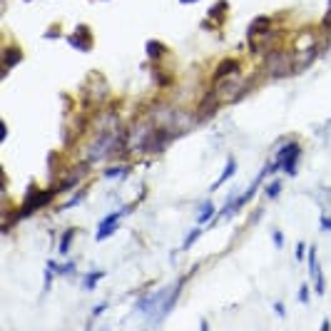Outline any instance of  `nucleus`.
<instances>
[{"label":"nucleus","instance_id":"obj_1","mask_svg":"<svg viewBox=\"0 0 331 331\" xmlns=\"http://www.w3.org/2000/svg\"><path fill=\"white\" fill-rule=\"evenodd\" d=\"M301 154V147L296 142H286L282 150L276 152V160H274V169H284L286 174H296V160Z\"/></svg>","mask_w":331,"mask_h":331},{"label":"nucleus","instance_id":"obj_2","mask_svg":"<svg viewBox=\"0 0 331 331\" xmlns=\"http://www.w3.org/2000/svg\"><path fill=\"white\" fill-rule=\"evenodd\" d=\"M127 209H130V207H122L120 212H112L110 217H105V219L97 224V234H95V239H97V241H100V239H107V237L115 232V226H117L120 217H122V214H127Z\"/></svg>","mask_w":331,"mask_h":331},{"label":"nucleus","instance_id":"obj_3","mask_svg":"<svg viewBox=\"0 0 331 331\" xmlns=\"http://www.w3.org/2000/svg\"><path fill=\"white\" fill-rule=\"evenodd\" d=\"M234 73H239V60L229 58V60H222V62L217 65L214 77H217V80H224V77H229V75H234Z\"/></svg>","mask_w":331,"mask_h":331},{"label":"nucleus","instance_id":"obj_4","mask_svg":"<svg viewBox=\"0 0 331 331\" xmlns=\"http://www.w3.org/2000/svg\"><path fill=\"white\" fill-rule=\"evenodd\" d=\"M234 169H237V162H234L232 157H229V160H226V167H224V172L219 174V180H217V182L212 184V189H217L219 184H224V182H226V180H229L232 174H234Z\"/></svg>","mask_w":331,"mask_h":331},{"label":"nucleus","instance_id":"obj_5","mask_svg":"<svg viewBox=\"0 0 331 331\" xmlns=\"http://www.w3.org/2000/svg\"><path fill=\"white\" fill-rule=\"evenodd\" d=\"M20 60H23V52L17 50V47H8L5 50V70H10L13 65H17Z\"/></svg>","mask_w":331,"mask_h":331},{"label":"nucleus","instance_id":"obj_6","mask_svg":"<svg viewBox=\"0 0 331 331\" xmlns=\"http://www.w3.org/2000/svg\"><path fill=\"white\" fill-rule=\"evenodd\" d=\"M147 52H150V58L157 60V58H162L165 55V45L162 43H157V40H150L147 43Z\"/></svg>","mask_w":331,"mask_h":331},{"label":"nucleus","instance_id":"obj_7","mask_svg":"<svg viewBox=\"0 0 331 331\" xmlns=\"http://www.w3.org/2000/svg\"><path fill=\"white\" fill-rule=\"evenodd\" d=\"M212 214H214V204L212 202H207L204 207H202V214H199V224H204V222H209V219H212Z\"/></svg>","mask_w":331,"mask_h":331},{"label":"nucleus","instance_id":"obj_8","mask_svg":"<svg viewBox=\"0 0 331 331\" xmlns=\"http://www.w3.org/2000/svg\"><path fill=\"white\" fill-rule=\"evenodd\" d=\"M102 276H105V271H92L90 276H87V279H85V289H87V291H92V289H95V284L100 282V279H102Z\"/></svg>","mask_w":331,"mask_h":331},{"label":"nucleus","instance_id":"obj_9","mask_svg":"<svg viewBox=\"0 0 331 331\" xmlns=\"http://www.w3.org/2000/svg\"><path fill=\"white\" fill-rule=\"evenodd\" d=\"M73 237H75V229H67V232L62 234V241H60V254H67V249H70V241H73Z\"/></svg>","mask_w":331,"mask_h":331},{"label":"nucleus","instance_id":"obj_10","mask_svg":"<svg viewBox=\"0 0 331 331\" xmlns=\"http://www.w3.org/2000/svg\"><path fill=\"white\" fill-rule=\"evenodd\" d=\"M125 172H127L125 167H110L107 172H105V177H110V180L112 177H125Z\"/></svg>","mask_w":331,"mask_h":331},{"label":"nucleus","instance_id":"obj_11","mask_svg":"<svg viewBox=\"0 0 331 331\" xmlns=\"http://www.w3.org/2000/svg\"><path fill=\"white\" fill-rule=\"evenodd\" d=\"M279 192H282V182H271V184L267 187V197H269V199H274V197L279 195Z\"/></svg>","mask_w":331,"mask_h":331},{"label":"nucleus","instance_id":"obj_12","mask_svg":"<svg viewBox=\"0 0 331 331\" xmlns=\"http://www.w3.org/2000/svg\"><path fill=\"white\" fill-rule=\"evenodd\" d=\"M314 284H316V294L321 296V294H324V274H321V271L314 276Z\"/></svg>","mask_w":331,"mask_h":331},{"label":"nucleus","instance_id":"obj_13","mask_svg":"<svg viewBox=\"0 0 331 331\" xmlns=\"http://www.w3.org/2000/svg\"><path fill=\"white\" fill-rule=\"evenodd\" d=\"M202 234V229H199V226H197V229H192V234L187 237V241H184V247H192V244H195V239Z\"/></svg>","mask_w":331,"mask_h":331},{"label":"nucleus","instance_id":"obj_14","mask_svg":"<svg viewBox=\"0 0 331 331\" xmlns=\"http://www.w3.org/2000/svg\"><path fill=\"white\" fill-rule=\"evenodd\" d=\"M271 239H274V244H276L279 249L284 247V234H282V232H274V234H271Z\"/></svg>","mask_w":331,"mask_h":331},{"label":"nucleus","instance_id":"obj_15","mask_svg":"<svg viewBox=\"0 0 331 331\" xmlns=\"http://www.w3.org/2000/svg\"><path fill=\"white\" fill-rule=\"evenodd\" d=\"M304 252H306V249H304V244H296V254H294V256L301 261V259H304Z\"/></svg>","mask_w":331,"mask_h":331},{"label":"nucleus","instance_id":"obj_16","mask_svg":"<svg viewBox=\"0 0 331 331\" xmlns=\"http://www.w3.org/2000/svg\"><path fill=\"white\" fill-rule=\"evenodd\" d=\"M321 226L329 232V229H331V219H329V217H321Z\"/></svg>","mask_w":331,"mask_h":331},{"label":"nucleus","instance_id":"obj_17","mask_svg":"<svg viewBox=\"0 0 331 331\" xmlns=\"http://www.w3.org/2000/svg\"><path fill=\"white\" fill-rule=\"evenodd\" d=\"M299 299H301V301H304V304H306V301H309V289H306V286H304V289H301V296H299Z\"/></svg>","mask_w":331,"mask_h":331},{"label":"nucleus","instance_id":"obj_18","mask_svg":"<svg viewBox=\"0 0 331 331\" xmlns=\"http://www.w3.org/2000/svg\"><path fill=\"white\" fill-rule=\"evenodd\" d=\"M102 311H105V304H100V306H95V309H92V316H100V314H102Z\"/></svg>","mask_w":331,"mask_h":331},{"label":"nucleus","instance_id":"obj_19","mask_svg":"<svg viewBox=\"0 0 331 331\" xmlns=\"http://www.w3.org/2000/svg\"><path fill=\"white\" fill-rule=\"evenodd\" d=\"M274 311L279 314V316H284V304H274Z\"/></svg>","mask_w":331,"mask_h":331},{"label":"nucleus","instance_id":"obj_20","mask_svg":"<svg viewBox=\"0 0 331 331\" xmlns=\"http://www.w3.org/2000/svg\"><path fill=\"white\" fill-rule=\"evenodd\" d=\"M182 5H189V3H197V0H180Z\"/></svg>","mask_w":331,"mask_h":331}]
</instances>
